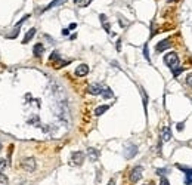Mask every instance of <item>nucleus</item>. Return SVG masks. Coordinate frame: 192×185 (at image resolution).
<instances>
[{"mask_svg":"<svg viewBox=\"0 0 192 185\" xmlns=\"http://www.w3.org/2000/svg\"><path fill=\"white\" fill-rule=\"evenodd\" d=\"M87 92H89L90 95H102L104 87H102L99 83H93V84H89V86H87Z\"/></svg>","mask_w":192,"mask_h":185,"instance_id":"39448f33","label":"nucleus"},{"mask_svg":"<svg viewBox=\"0 0 192 185\" xmlns=\"http://www.w3.org/2000/svg\"><path fill=\"white\" fill-rule=\"evenodd\" d=\"M170 138H171L170 127H164L161 132V142H167V141H170Z\"/></svg>","mask_w":192,"mask_h":185,"instance_id":"ddd939ff","label":"nucleus"},{"mask_svg":"<svg viewBox=\"0 0 192 185\" xmlns=\"http://www.w3.org/2000/svg\"><path fill=\"white\" fill-rule=\"evenodd\" d=\"M71 61H62L61 58L56 61V64H55V68H62V67H65V65H68Z\"/></svg>","mask_w":192,"mask_h":185,"instance_id":"a211bd4d","label":"nucleus"},{"mask_svg":"<svg viewBox=\"0 0 192 185\" xmlns=\"http://www.w3.org/2000/svg\"><path fill=\"white\" fill-rule=\"evenodd\" d=\"M160 185H170V182H168V179H167L166 176H161V179H160Z\"/></svg>","mask_w":192,"mask_h":185,"instance_id":"393cba45","label":"nucleus"},{"mask_svg":"<svg viewBox=\"0 0 192 185\" xmlns=\"http://www.w3.org/2000/svg\"><path fill=\"white\" fill-rule=\"evenodd\" d=\"M186 84H188L189 87H192V73L186 75Z\"/></svg>","mask_w":192,"mask_h":185,"instance_id":"a878e982","label":"nucleus"},{"mask_svg":"<svg viewBox=\"0 0 192 185\" xmlns=\"http://www.w3.org/2000/svg\"><path fill=\"white\" fill-rule=\"evenodd\" d=\"M43 52H44V46H43V43H37V44L34 46V49H33L34 56H36V58H40V56L43 55Z\"/></svg>","mask_w":192,"mask_h":185,"instance_id":"f8f14e48","label":"nucleus"},{"mask_svg":"<svg viewBox=\"0 0 192 185\" xmlns=\"http://www.w3.org/2000/svg\"><path fill=\"white\" fill-rule=\"evenodd\" d=\"M168 1H173V0H168Z\"/></svg>","mask_w":192,"mask_h":185,"instance_id":"e433bc0d","label":"nucleus"},{"mask_svg":"<svg viewBox=\"0 0 192 185\" xmlns=\"http://www.w3.org/2000/svg\"><path fill=\"white\" fill-rule=\"evenodd\" d=\"M142 172H143V167L142 166H136V167H133L132 170H130V181L132 182H138L141 178H142Z\"/></svg>","mask_w":192,"mask_h":185,"instance_id":"20e7f679","label":"nucleus"},{"mask_svg":"<svg viewBox=\"0 0 192 185\" xmlns=\"http://www.w3.org/2000/svg\"><path fill=\"white\" fill-rule=\"evenodd\" d=\"M34 36H36V28H30V30L27 31L25 37H24L22 43H24V44H27V43H28V41H30V40H31V38H33Z\"/></svg>","mask_w":192,"mask_h":185,"instance_id":"2eb2a0df","label":"nucleus"},{"mask_svg":"<svg viewBox=\"0 0 192 185\" xmlns=\"http://www.w3.org/2000/svg\"><path fill=\"white\" fill-rule=\"evenodd\" d=\"M143 56H145V59H146L148 62H151V58H149V52H148V44H145V46H143Z\"/></svg>","mask_w":192,"mask_h":185,"instance_id":"aec40b11","label":"nucleus"},{"mask_svg":"<svg viewBox=\"0 0 192 185\" xmlns=\"http://www.w3.org/2000/svg\"><path fill=\"white\" fill-rule=\"evenodd\" d=\"M166 172H167V169H157V175H160V176H164Z\"/></svg>","mask_w":192,"mask_h":185,"instance_id":"bb28decb","label":"nucleus"},{"mask_svg":"<svg viewBox=\"0 0 192 185\" xmlns=\"http://www.w3.org/2000/svg\"><path fill=\"white\" fill-rule=\"evenodd\" d=\"M19 28H21V27H15V28H13V33H10V34H6V37H7V38H15V37L19 34Z\"/></svg>","mask_w":192,"mask_h":185,"instance_id":"6ab92c4d","label":"nucleus"},{"mask_svg":"<svg viewBox=\"0 0 192 185\" xmlns=\"http://www.w3.org/2000/svg\"><path fill=\"white\" fill-rule=\"evenodd\" d=\"M0 151H1V142H0Z\"/></svg>","mask_w":192,"mask_h":185,"instance_id":"72a5a7b5","label":"nucleus"},{"mask_svg":"<svg viewBox=\"0 0 192 185\" xmlns=\"http://www.w3.org/2000/svg\"><path fill=\"white\" fill-rule=\"evenodd\" d=\"M110 110V105H101V107H98L96 110H95V115H102L104 112H107V111Z\"/></svg>","mask_w":192,"mask_h":185,"instance_id":"dca6fc26","label":"nucleus"},{"mask_svg":"<svg viewBox=\"0 0 192 185\" xmlns=\"http://www.w3.org/2000/svg\"><path fill=\"white\" fill-rule=\"evenodd\" d=\"M0 182H7V178H6V176H1V175H0Z\"/></svg>","mask_w":192,"mask_h":185,"instance_id":"7c9ffc66","label":"nucleus"},{"mask_svg":"<svg viewBox=\"0 0 192 185\" xmlns=\"http://www.w3.org/2000/svg\"><path fill=\"white\" fill-rule=\"evenodd\" d=\"M138 154V147L136 145H133V144H130V145H127L126 147V149H124V157L126 158H133L135 155Z\"/></svg>","mask_w":192,"mask_h":185,"instance_id":"423d86ee","label":"nucleus"},{"mask_svg":"<svg viewBox=\"0 0 192 185\" xmlns=\"http://www.w3.org/2000/svg\"><path fill=\"white\" fill-rule=\"evenodd\" d=\"M67 0H52L46 7H43V9H40L38 12H44V10H49V9H52V7H55V6H59V4H62V3H65Z\"/></svg>","mask_w":192,"mask_h":185,"instance_id":"9b49d317","label":"nucleus"},{"mask_svg":"<svg viewBox=\"0 0 192 185\" xmlns=\"http://www.w3.org/2000/svg\"><path fill=\"white\" fill-rule=\"evenodd\" d=\"M120 43H121V40H118V41H117V50H120V49H121V44H120Z\"/></svg>","mask_w":192,"mask_h":185,"instance_id":"2f4dec72","label":"nucleus"},{"mask_svg":"<svg viewBox=\"0 0 192 185\" xmlns=\"http://www.w3.org/2000/svg\"><path fill=\"white\" fill-rule=\"evenodd\" d=\"M183 70H185V68H183V67H177V68H176V70H171V73H173V75H174V77H177V75H179V74L182 73V71H183Z\"/></svg>","mask_w":192,"mask_h":185,"instance_id":"4be33fe9","label":"nucleus"},{"mask_svg":"<svg viewBox=\"0 0 192 185\" xmlns=\"http://www.w3.org/2000/svg\"><path fill=\"white\" fill-rule=\"evenodd\" d=\"M49 59H50V61H58V59H59V53H58V52H52V55H50Z\"/></svg>","mask_w":192,"mask_h":185,"instance_id":"5701e85b","label":"nucleus"},{"mask_svg":"<svg viewBox=\"0 0 192 185\" xmlns=\"http://www.w3.org/2000/svg\"><path fill=\"white\" fill-rule=\"evenodd\" d=\"M70 34V28H64L62 30V36H68Z\"/></svg>","mask_w":192,"mask_h":185,"instance_id":"c85d7f7f","label":"nucleus"},{"mask_svg":"<svg viewBox=\"0 0 192 185\" xmlns=\"http://www.w3.org/2000/svg\"><path fill=\"white\" fill-rule=\"evenodd\" d=\"M177 167H179L180 170L185 172V184L191 185L192 184V169H189V167H183L182 164H177Z\"/></svg>","mask_w":192,"mask_h":185,"instance_id":"6e6552de","label":"nucleus"},{"mask_svg":"<svg viewBox=\"0 0 192 185\" xmlns=\"http://www.w3.org/2000/svg\"><path fill=\"white\" fill-rule=\"evenodd\" d=\"M99 19H101V24L104 25L105 31H107V33H111V27H110V24H108V21H107V16H105L104 13H101V15H99Z\"/></svg>","mask_w":192,"mask_h":185,"instance_id":"4468645a","label":"nucleus"},{"mask_svg":"<svg viewBox=\"0 0 192 185\" xmlns=\"http://www.w3.org/2000/svg\"><path fill=\"white\" fill-rule=\"evenodd\" d=\"M74 3H78V0H74Z\"/></svg>","mask_w":192,"mask_h":185,"instance_id":"c9c22d12","label":"nucleus"},{"mask_svg":"<svg viewBox=\"0 0 192 185\" xmlns=\"http://www.w3.org/2000/svg\"><path fill=\"white\" fill-rule=\"evenodd\" d=\"M168 47H171V40H170V38H164V40H161V41L155 46L157 52H164V50L168 49Z\"/></svg>","mask_w":192,"mask_h":185,"instance_id":"0eeeda50","label":"nucleus"},{"mask_svg":"<svg viewBox=\"0 0 192 185\" xmlns=\"http://www.w3.org/2000/svg\"><path fill=\"white\" fill-rule=\"evenodd\" d=\"M113 96H114L113 90H111L110 87H104V92H102V98H104V99H110V98H113Z\"/></svg>","mask_w":192,"mask_h":185,"instance_id":"f3484780","label":"nucleus"},{"mask_svg":"<svg viewBox=\"0 0 192 185\" xmlns=\"http://www.w3.org/2000/svg\"><path fill=\"white\" fill-rule=\"evenodd\" d=\"M145 185H154V184H152V182H151V184H145Z\"/></svg>","mask_w":192,"mask_h":185,"instance_id":"f704fd0d","label":"nucleus"},{"mask_svg":"<svg viewBox=\"0 0 192 185\" xmlns=\"http://www.w3.org/2000/svg\"><path fill=\"white\" fill-rule=\"evenodd\" d=\"M87 157L90 161H96L99 158V151L96 148H87Z\"/></svg>","mask_w":192,"mask_h":185,"instance_id":"9d476101","label":"nucleus"},{"mask_svg":"<svg viewBox=\"0 0 192 185\" xmlns=\"http://www.w3.org/2000/svg\"><path fill=\"white\" fill-rule=\"evenodd\" d=\"M164 64L170 68V70H176L179 67V56L174 52H168L167 55H164Z\"/></svg>","mask_w":192,"mask_h":185,"instance_id":"f257e3e1","label":"nucleus"},{"mask_svg":"<svg viewBox=\"0 0 192 185\" xmlns=\"http://www.w3.org/2000/svg\"><path fill=\"white\" fill-rule=\"evenodd\" d=\"M183 127H185V123H183V121L177 123V130H183Z\"/></svg>","mask_w":192,"mask_h":185,"instance_id":"cd10ccee","label":"nucleus"},{"mask_svg":"<svg viewBox=\"0 0 192 185\" xmlns=\"http://www.w3.org/2000/svg\"><path fill=\"white\" fill-rule=\"evenodd\" d=\"M108 185H115V181H114V179H111V181H110V184H108Z\"/></svg>","mask_w":192,"mask_h":185,"instance_id":"473e14b6","label":"nucleus"},{"mask_svg":"<svg viewBox=\"0 0 192 185\" xmlns=\"http://www.w3.org/2000/svg\"><path fill=\"white\" fill-rule=\"evenodd\" d=\"M141 93H142V98H143V107H145V110H146V105H148V96H146V93H145V90L141 87Z\"/></svg>","mask_w":192,"mask_h":185,"instance_id":"412c9836","label":"nucleus"},{"mask_svg":"<svg viewBox=\"0 0 192 185\" xmlns=\"http://www.w3.org/2000/svg\"><path fill=\"white\" fill-rule=\"evenodd\" d=\"M89 73V65L87 64H80L76 68V75L77 77H84Z\"/></svg>","mask_w":192,"mask_h":185,"instance_id":"1a4fd4ad","label":"nucleus"},{"mask_svg":"<svg viewBox=\"0 0 192 185\" xmlns=\"http://www.w3.org/2000/svg\"><path fill=\"white\" fill-rule=\"evenodd\" d=\"M84 152H81V151H74L73 154H71V164L73 166H81L83 164V161H84Z\"/></svg>","mask_w":192,"mask_h":185,"instance_id":"7ed1b4c3","label":"nucleus"},{"mask_svg":"<svg viewBox=\"0 0 192 185\" xmlns=\"http://www.w3.org/2000/svg\"><path fill=\"white\" fill-rule=\"evenodd\" d=\"M4 167H6V160H4V158H0V175H1V172L4 170Z\"/></svg>","mask_w":192,"mask_h":185,"instance_id":"b1692460","label":"nucleus"},{"mask_svg":"<svg viewBox=\"0 0 192 185\" xmlns=\"http://www.w3.org/2000/svg\"><path fill=\"white\" fill-rule=\"evenodd\" d=\"M70 30H74V28H77V24L76 22H73V24H70V27H68Z\"/></svg>","mask_w":192,"mask_h":185,"instance_id":"c756f323","label":"nucleus"},{"mask_svg":"<svg viewBox=\"0 0 192 185\" xmlns=\"http://www.w3.org/2000/svg\"><path fill=\"white\" fill-rule=\"evenodd\" d=\"M36 160L33 158V157H27V158H24L22 161H21V167L25 170V172H34L36 170Z\"/></svg>","mask_w":192,"mask_h":185,"instance_id":"f03ea898","label":"nucleus"}]
</instances>
